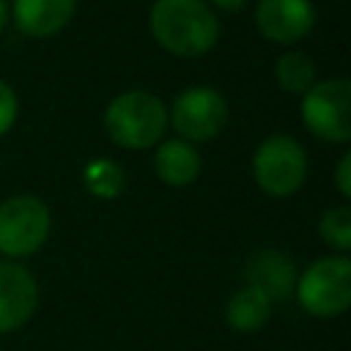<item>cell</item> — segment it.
<instances>
[{"label":"cell","instance_id":"obj_1","mask_svg":"<svg viewBox=\"0 0 351 351\" xmlns=\"http://www.w3.org/2000/svg\"><path fill=\"white\" fill-rule=\"evenodd\" d=\"M148 30L162 49L178 58H200L219 41V19L206 0H154Z\"/></svg>","mask_w":351,"mask_h":351},{"label":"cell","instance_id":"obj_2","mask_svg":"<svg viewBox=\"0 0 351 351\" xmlns=\"http://www.w3.org/2000/svg\"><path fill=\"white\" fill-rule=\"evenodd\" d=\"M167 129V110L156 93L123 90L104 110L107 137L126 151L154 148Z\"/></svg>","mask_w":351,"mask_h":351},{"label":"cell","instance_id":"obj_3","mask_svg":"<svg viewBox=\"0 0 351 351\" xmlns=\"http://www.w3.org/2000/svg\"><path fill=\"white\" fill-rule=\"evenodd\" d=\"M293 296L299 307L315 318H337L351 307V261L326 255L313 261L296 277Z\"/></svg>","mask_w":351,"mask_h":351},{"label":"cell","instance_id":"obj_4","mask_svg":"<svg viewBox=\"0 0 351 351\" xmlns=\"http://www.w3.org/2000/svg\"><path fill=\"white\" fill-rule=\"evenodd\" d=\"M302 123L310 134L326 143L351 140V82L348 77H329L313 82L299 101Z\"/></svg>","mask_w":351,"mask_h":351},{"label":"cell","instance_id":"obj_5","mask_svg":"<svg viewBox=\"0 0 351 351\" xmlns=\"http://www.w3.org/2000/svg\"><path fill=\"white\" fill-rule=\"evenodd\" d=\"M252 178L271 197H291L307 178V154L291 134H269L252 154Z\"/></svg>","mask_w":351,"mask_h":351},{"label":"cell","instance_id":"obj_6","mask_svg":"<svg viewBox=\"0 0 351 351\" xmlns=\"http://www.w3.org/2000/svg\"><path fill=\"white\" fill-rule=\"evenodd\" d=\"M52 217L41 197L14 195L0 203V252L8 261L36 255L49 239Z\"/></svg>","mask_w":351,"mask_h":351},{"label":"cell","instance_id":"obj_7","mask_svg":"<svg viewBox=\"0 0 351 351\" xmlns=\"http://www.w3.org/2000/svg\"><path fill=\"white\" fill-rule=\"evenodd\" d=\"M230 110L225 96L208 85H192L181 90L167 112V123L176 129L178 140L186 143H208L222 134L228 126Z\"/></svg>","mask_w":351,"mask_h":351},{"label":"cell","instance_id":"obj_8","mask_svg":"<svg viewBox=\"0 0 351 351\" xmlns=\"http://www.w3.org/2000/svg\"><path fill=\"white\" fill-rule=\"evenodd\" d=\"M241 277H244V285L255 288L271 304H277L293 296L299 269L288 252L274 250V247H261L244 261Z\"/></svg>","mask_w":351,"mask_h":351},{"label":"cell","instance_id":"obj_9","mask_svg":"<svg viewBox=\"0 0 351 351\" xmlns=\"http://www.w3.org/2000/svg\"><path fill=\"white\" fill-rule=\"evenodd\" d=\"M38 307V282L16 261H0V335L25 326Z\"/></svg>","mask_w":351,"mask_h":351},{"label":"cell","instance_id":"obj_10","mask_svg":"<svg viewBox=\"0 0 351 351\" xmlns=\"http://www.w3.org/2000/svg\"><path fill=\"white\" fill-rule=\"evenodd\" d=\"M315 25V5L310 0H258L255 27L274 44H296L310 36Z\"/></svg>","mask_w":351,"mask_h":351},{"label":"cell","instance_id":"obj_11","mask_svg":"<svg viewBox=\"0 0 351 351\" xmlns=\"http://www.w3.org/2000/svg\"><path fill=\"white\" fill-rule=\"evenodd\" d=\"M14 27L27 38H52L74 16L77 0H11Z\"/></svg>","mask_w":351,"mask_h":351},{"label":"cell","instance_id":"obj_12","mask_svg":"<svg viewBox=\"0 0 351 351\" xmlns=\"http://www.w3.org/2000/svg\"><path fill=\"white\" fill-rule=\"evenodd\" d=\"M154 170L159 176V181H165L167 186H189L200 176L203 162H200V154L192 143L173 137V140L156 143Z\"/></svg>","mask_w":351,"mask_h":351},{"label":"cell","instance_id":"obj_13","mask_svg":"<svg viewBox=\"0 0 351 351\" xmlns=\"http://www.w3.org/2000/svg\"><path fill=\"white\" fill-rule=\"evenodd\" d=\"M271 307L274 304L263 293L244 285V288L233 291L230 299L225 302V321L233 332L250 335V332H258L266 326V321L271 318Z\"/></svg>","mask_w":351,"mask_h":351},{"label":"cell","instance_id":"obj_14","mask_svg":"<svg viewBox=\"0 0 351 351\" xmlns=\"http://www.w3.org/2000/svg\"><path fill=\"white\" fill-rule=\"evenodd\" d=\"M82 184L85 189L99 197V200H112L126 189V173L115 159L107 156H96L85 165L82 170Z\"/></svg>","mask_w":351,"mask_h":351},{"label":"cell","instance_id":"obj_15","mask_svg":"<svg viewBox=\"0 0 351 351\" xmlns=\"http://www.w3.org/2000/svg\"><path fill=\"white\" fill-rule=\"evenodd\" d=\"M274 77H277V85L285 90V93H293V96H302L318 77V69L313 63L310 55L293 49V52H285L277 58L274 63Z\"/></svg>","mask_w":351,"mask_h":351},{"label":"cell","instance_id":"obj_16","mask_svg":"<svg viewBox=\"0 0 351 351\" xmlns=\"http://www.w3.org/2000/svg\"><path fill=\"white\" fill-rule=\"evenodd\" d=\"M318 236L335 252H340V255L348 252L351 250V208L346 203L326 208L318 219Z\"/></svg>","mask_w":351,"mask_h":351},{"label":"cell","instance_id":"obj_17","mask_svg":"<svg viewBox=\"0 0 351 351\" xmlns=\"http://www.w3.org/2000/svg\"><path fill=\"white\" fill-rule=\"evenodd\" d=\"M16 115H19V99L14 88L5 80H0V137L11 132V126L16 123Z\"/></svg>","mask_w":351,"mask_h":351},{"label":"cell","instance_id":"obj_18","mask_svg":"<svg viewBox=\"0 0 351 351\" xmlns=\"http://www.w3.org/2000/svg\"><path fill=\"white\" fill-rule=\"evenodd\" d=\"M335 186L340 192L343 200L351 197V151H343V156L337 159V167H335Z\"/></svg>","mask_w":351,"mask_h":351},{"label":"cell","instance_id":"obj_19","mask_svg":"<svg viewBox=\"0 0 351 351\" xmlns=\"http://www.w3.org/2000/svg\"><path fill=\"white\" fill-rule=\"evenodd\" d=\"M211 11H225V14H239L247 0H208Z\"/></svg>","mask_w":351,"mask_h":351},{"label":"cell","instance_id":"obj_20","mask_svg":"<svg viewBox=\"0 0 351 351\" xmlns=\"http://www.w3.org/2000/svg\"><path fill=\"white\" fill-rule=\"evenodd\" d=\"M8 19H11V11H8V0H0V33L5 30Z\"/></svg>","mask_w":351,"mask_h":351}]
</instances>
